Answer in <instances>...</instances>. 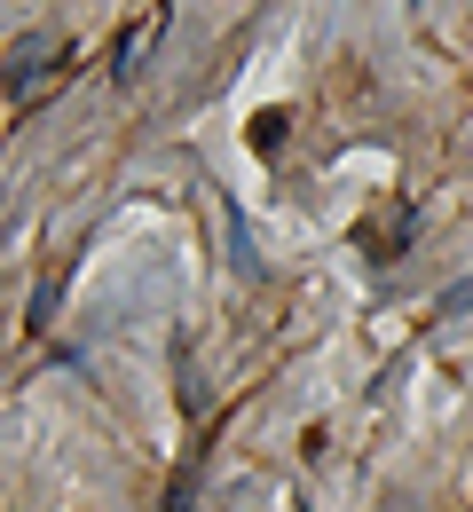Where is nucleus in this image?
<instances>
[{
	"mask_svg": "<svg viewBox=\"0 0 473 512\" xmlns=\"http://www.w3.org/2000/svg\"><path fill=\"white\" fill-rule=\"evenodd\" d=\"M158 32H166V0H150L135 24L119 32V48H111V79H127V71H135V56L150 48V40H158Z\"/></svg>",
	"mask_w": 473,
	"mask_h": 512,
	"instance_id": "1",
	"label": "nucleus"
}]
</instances>
